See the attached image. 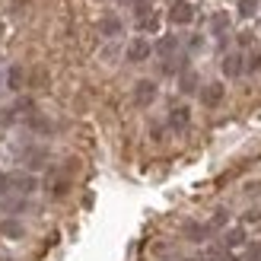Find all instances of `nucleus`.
Instances as JSON below:
<instances>
[{"label":"nucleus","mask_w":261,"mask_h":261,"mask_svg":"<svg viewBox=\"0 0 261 261\" xmlns=\"http://www.w3.org/2000/svg\"><path fill=\"white\" fill-rule=\"evenodd\" d=\"M124 55H127L130 64H140V61H147V58L153 55V45H150L143 35H137V38H130V42H127V51H124Z\"/></svg>","instance_id":"1"},{"label":"nucleus","mask_w":261,"mask_h":261,"mask_svg":"<svg viewBox=\"0 0 261 261\" xmlns=\"http://www.w3.org/2000/svg\"><path fill=\"white\" fill-rule=\"evenodd\" d=\"M169 19H172L175 25H188L194 19V7L188 4V0H172V7H169Z\"/></svg>","instance_id":"2"},{"label":"nucleus","mask_w":261,"mask_h":261,"mask_svg":"<svg viewBox=\"0 0 261 261\" xmlns=\"http://www.w3.org/2000/svg\"><path fill=\"white\" fill-rule=\"evenodd\" d=\"M156 93H160V89H156L153 80H137V83H134V102H137L140 109H147L150 102L156 99Z\"/></svg>","instance_id":"3"},{"label":"nucleus","mask_w":261,"mask_h":261,"mask_svg":"<svg viewBox=\"0 0 261 261\" xmlns=\"http://www.w3.org/2000/svg\"><path fill=\"white\" fill-rule=\"evenodd\" d=\"M223 96H226V86L223 83H207V86H201V102L207 109H217L220 102H223Z\"/></svg>","instance_id":"4"},{"label":"nucleus","mask_w":261,"mask_h":261,"mask_svg":"<svg viewBox=\"0 0 261 261\" xmlns=\"http://www.w3.org/2000/svg\"><path fill=\"white\" fill-rule=\"evenodd\" d=\"M188 124H191V109L188 106H172V112H169V127L188 130Z\"/></svg>","instance_id":"5"},{"label":"nucleus","mask_w":261,"mask_h":261,"mask_svg":"<svg viewBox=\"0 0 261 261\" xmlns=\"http://www.w3.org/2000/svg\"><path fill=\"white\" fill-rule=\"evenodd\" d=\"M10 178V191H16V194H32L38 188V181L32 175H25V172H16V175H7Z\"/></svg>","instance_id":"6"},{"label":"nucleus","mask_w":261,"mask_h":261,"mask_svg":"<svg viewBox=\"0 0 261 261\" xmlns=\"http://www.w3.org/2000/svg\"><path fill=\"white\" fill-rule=\"evenodd\" d=\"M223 73L229 76V80L242 76V73H245V58H242V55H226V58H223Z\"/></svg>","instance_id":"7"},{"label":"nucleus","mask_w":261,"mask_h":261,"mask_svg":"<svg viewBox=\"0 0 261 261\" xmlns=\"http://www.w3.org/2000/svg\"><path fill=\"white\" fill-rule=\"evenodd\" d=\"M153 51H156V55H163V58H172V55H178V38L175 35H163L160 42L153 45Z\"/></svg>","instance_id":"8"},{"label":"nucleus","mask_w":261,"mask_h":261,"mask_svg":"<svg viewBox=\"0 0 261 261\" xmlns=\"http://www.w3.org/2000/svg\"><path fill=\"white\" fill-rule=\"evenodd\" d=\"M121 19L118 16H102V22H99V32L102 35H109V38H115V35H121Z\"/></svg>","instance_id":"9"},{"label":"nucleus","mask_w":261,"mask_h":261,"mask_svg":"<svg viewBox=\"0 0 261 261\" xmlns=\"http://www.w3.org/2000/svg\"><path fill=\"white\" fill-rule=\"evenodd\" d=\"M194 261H236L226 249H204V252H198L194 255Z\"/></svg>","instance_id":"10"},{"label":"nucleus","mask_w":261,"mask_h":261,"mask_svg":"<svg viewBox=\"0 0 261 261\" xmlns=\"http://www.w3.org/2000/svg\"><path fill=\"white\" fill-rule=\"evenodd\" d=\"M178 86H181V93H194V89H198V76H194V70H185V73H181Z\"/></svg>","instance_id":"11"},{"label":"nucleus","mask_w":261,"mask_h":261,"mask_svg":"<svg viewBox=\"0 0 261 261\" xmlns=\"http://www.w3.org/2000/svg\"><path fill=\"white\" fill-rule=\"evenodd\" d=\"M211 29H214L217 35H223V32L229 29V16H226V13H214V19H211Z\"/></svg>","instance_id":"12"},{"label":"nucleus","mask_w":261,"mask_h":261,"mask_svg":"<svg viewBox=\"0 0 261 261\" xmlns=\"http://www.w3.org/2000/svg\"><path fill=\"white\" fill-rule=\"evenodd\" d=\"M239 16L242 19H249V16H255V10H258V0H239Z\"/></svg>","instance_id":"13"},{"label":"nucleus","mask_w":261,"mask_h":261,"mask_svg":"<svg viewBox=\"0 0 261 261\" xmlns=\"http://www.w3.org/2000/svg\"><path fill=\"white\" fill-rule=\"evenodd\" d=\"M0 229H4V236H16V239L25 232V229H22V223H16V220H7V223L0 226Z\"/></svg>","instance_id":"14"},{"label":"nucleus","mask_w":261,"mask_h":261,"mask_svg":"<svg viewBox=\"0 0 261 261\" xmlns=\"http://www.w3.org/2000/svg\"><path fill=\"white\" fill-rule=\"evenodd\" d=\"M185 232H188L191 239H198V242H201V239L207 236V232H211V226H198V223H188V226H185Z\"/></svg>","instance_id":"15"},{"label":"nucleus","mask_w":261,"mask_h":261,"mask_svg":"<svg viewBox=\"0 0 261 261\" xmlns=\"http://www.w3.org/2000/svg\"><path fill=\"white\" fill-rule=\"evenodd\" d=\"M7 83H10V89H22V67H13L10 76H7Z\"/></svg>","instance_id":"16"},{"label":"nucleus","mask_w":261,"mask_h":261,"mask_svg":"<svg viewBox=\"0 0 261 261\" xmlns=\"http://www.w3.org/2000/svg\"><path fill=\"white\" fill-rule=\"evenodd\" d=\"M239 242H245V232L242 229H229L226 232V249H232V245H239Z\"/></svg>","instance_id":"17"},{"label":"nucleus","mask_w":261,"mask_h":261,"mask_svg":"<svg viewBox=\"0 0 261 261\" xmlns=\"http://www.w3.org/2000/svg\"><path fill=\"white\" fill-rule=\"evenodd\" d=\"M242 261H261V242H252L249 245V252H245Z\"/></svg>","instance_id":"18"},{"label":"nucleus","mask_w":261,"mask_h":261,"mask_svg":"<svg viewBox=\"0 0 261 261\" xmlns=\"http://www.w3.org/2000/svg\"><path fill=\"white\" fill-rule=\"evenodd\" d=\"M245 70H261V48H255V55L245 61Z\"/></svg>","instance_id":"19"},{"label":"nucleus","mask_w":261,"mask_h":261,"mask_svg":"<svg viewBox=\"0 0 261 261\" xmlns=\"http://www.w3.org/2000/svg\"><path fill=\"white\" fill-rule=\"evenodd\" d=\"M134 4H147V0H134Z\"/></svg>","instance_id":"20"}]
</instances>
